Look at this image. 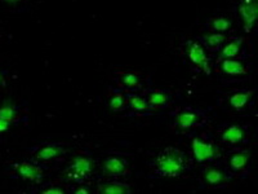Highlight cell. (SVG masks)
Segmentation results:
<instances>
[{
	"label": "cell",
	"instance_id": "cell-15",
	"mask_svg": "<svg viewBox=\"0 0 258 194\" xmlns=\"http://www.w3.org/2000/svg\"><path fill=\"white\" fill-rule=\"evenodd\" d=\"M214 71L226 78H243L249 75L250 66L246 60L222 59L214 61Z\"/></svg>",
	"mask_w": 258,
	"mask_h": 194
},
{
	"label": "cell",
	"instance_id": "cell-7",
	"mask_svg": "<svg viewBox=\"0 0 258 194\" xmlns=\"http://www.w3.org/2000/svg\"><path fill=\"white\" fill-rule=\"evenodd\" d=\"M221 162L235 179H245L252 170V153L246 147L227 148Z\"/></svg>",
	"mask_w": 258,
	"mask_h": 194
},
{
	"label": "cell",
	"instance_id": "cell-10",
	"mask_svg": "<svg viewBox=\"0 0 258 194\" xmlns=\"http://www.w3.org/2000/svg\"><path fill=\"white\" fill-rule=\"evenodd\" d=\"M179 50H181L182 56L185 57L194 73H203L211 75L212 70H213L211 64V56L197 39L195 40H192V39L185 40L182 43Z\"/></svg>",
	"mask_w": 258,
	"mask_h": 194
},
{
	"label": "cell",
	"instance_id": "cell-28",
	"mask_svg": "<svg viewBox=\"0 0 258 194\" xmlns=\"http://www.w3.org/2000/svg\"><path fill=\"white\" fill-rule=\"evenodd\" d=\"M11 126H12V124L8 123V122L4 121V119H2V118H0V136L6 135L9 129H11Z\"/></svg>",
	"mask_w": 258,
	"mask_h": 194
},
{
	"label": "cell",
	"instance_id": "cell-22",
	"mask_svg": "<svg viewBox=\"0 0 258 194\" xmlns=\"http://www.w3.org/2000/svg\"><path fill=\"white\" fill-rule=\"evenodd\" d=\"M234 21L231 17L226 15H216L208 18L206 22V27L209 32H221L227 34L232 29Z\"/></svg>",
	"mask_w": 258,
	"mask_h": 194
},
{
	"label": "cell",
	"instance_id": "cell-14",
	"mask_svg": "<svg viewBox=\"0 0 258 194\" xmlns=\"http://www.w3.org/2000/svg\"><path fill=\"white\" fill-rule=\"evenodd\" d=\"M232 11L241 21L243 31L250 34L257 22L258 2L257 0H235Z\"/></svg>",
	"mask_w": 258,
	"mask_h": 194
},
{
	"label": "cell",
	"instance_id": "cell-2",
	"mask_svg": "<svg viewBox=\"0 0 258 194\" xmlns=\"http://www.w3.org/2000/svg\"><path fill=\"white\" fill-rule=\"evenodd\" d=\"M94 168L96 162L92 154L88 150L79 149L71 156L69 165L62 171V179L75 185H89L94 179Z\"/></svg>",
	"mask_w": 258,
	"mask_h": 194
},
{
	"label": "cell",
	"instance_id": "cell-17",
	"mask_svg": "<svg viewBox=\"0 0 258 194\" xmlns=\"http://www.w3.org/2000/svg\"><path fill=\"white\" fill-rule=\"evenodd\" d=\"M248 47L246 41L243 36L231 35L227 38L223 47L218 52V56L216 60L222 59H238V60H248Z\"/></svg>",
	"mask_w": 258,
	"mask_h": 194
},
{
	"label": "cell",
	"instance_id": "cell-3",
	"mask_svg": "<svg viewBox=\"0 0 258 194\" xmlns=\"http://www.w3.org/2000/svg\"><path fill=\"white\" fill-rule=\"evenodd\" d=\"M27 154L29 158L48 168L52 166H59L68 161L70 157V148L63 142L43 141L29 148Z\"/></svg>",
	"mask_w": 258,
	"mask_h": 194
},
{
	"label": "cell",
	"instance_id": "cell-9",
	"mask_svg": "<svg viewBox=\"0 0 258 194\" xmlns=\"http://www.w3.org/2000/svg\"><path fill=\"white\" fill-rule=\"evenodd\" d=\"M235 177L230 174L222 162L202 166L199 172V182L203 188L217 190L229 188Z\"/></svg>",
	"mask_w": 258,
	"mask_h": 194
},
{
	"label": "cell",
	"instance_id": "cell-4",
	"mask_svg": "<svg viewBox=\"0 0 258 194\" xmlns=\"http://www.w3.org/2000/svg\"><path fill=\"white\" fill-rule=\"evenodd\" d=\"M223 152L221 145L216 141L213 133L202 132L191 137V158L199 166L221 162Z\"/></svg>",
	"mask_w": 258,
	"mask_h": 194
},
{
	"label": "cell",
	"instance_id": "cell-1",
	"mask_svg": "<svg viewBox=\"0 0 258 194\" xmlns=\"http://www.w3.org/2000/svg\"><path fill=\"white\" fill-rule=\"evenodd\" d=\"M191 156L178 147H165L149 162L150 177L154 179H178L194 168Z\"/></svg>",
	"mask_w": 258,
	"mask_h": 194
},
{
	"label": "cell",
	"instance_id": "cell-18",
	"mask_svg": "<svg viewBox=\"0 0 258 194\" xmlns=\"http://www.w3.org/2000/svg\"><path fill=\"white\" fill-rule=\"evenodd\" d=\"M144 93L146 96L150 109L153 112L168 109L174 104V93L169 89L150 88V87H147Z\"/></svg>",
	"mask_w": 258,
	"mask_h": 194
},
{
	"label": "cell",
	"instance_id": "cell-19",
	"mask_svg": "<svg viewBox=\"0 0 258 194\" xmlns=\"http://www.w3.org/2000/svg\"><path fill=\"white\" fill-rule=\"evenodd\" d=\"M96 191L98 194H131L133 193V189L125 179L103 177L97 182Z\"/></svg>",
	"mask_w": 258,
	"mask_h": 194
},
{
	"label": "cell",
	"instance_id": "cell-27",
	"mask_svg": "<svg viewBox=\"0 0 258 194\" xmlns=\"http://www.w3.org/2000/svg\"><path fill=\"white\" fill-rule=\"evenodd\" d=\"M89 189L87 184H82V185L71 186V193L74 194H89Z\"/></svg>",
	"mask_w": 258,
	"mask_h": 194
},
{
	"label": "cell",
	"instance_id": "cell-20",
	"mask_svg": "<svg viewBox=\"0 0 258 194\" xmlns=\"http://www.w3.org/2000/svg\"><path fill=\"white\" fill-rule=\"evenodd\" d=\"M126 112L131 115H137V117H145L154 113L150 109L144 92L126 93Z\"/></svg>",
	"mask_w": 258,
	"mask_h": 194
},
{
	"label": "cell",
	"instance_id": "cell-13",
	"mask_svg": "<svg viewBox=\"0 0 258 194\" xmlns=\"http://www.w3.org/2000/svg\"><path fill=\"white\" fill-rule=\"evenodd\" d=\"M101 168L105 177L128 179L132 175V166L123 154L111 153L101 161Z\"/></svg>",
	"mask_w": 258,
	"mask_h": 194
},
{
	"label": "cell",
	"instance_id": "cell-24",
	"mask_svg": "<svg viewBox=\"0 0 258 194\" xmlns=\"http://www.w3.org/2000/svg\"><path fill=\"white\" fill-rule=\"evenodd\" d=\"M39 193L41 194H68L71 193V184L68 181H64L63 179H54L52 181L43 182L41 185H39Z\"/></svg>",
	"mask_w": 258,
	"mask_h": 194
},
{
	"label": "cell",
	"instance_id": "cell-21",
	"mask_svg": "<svg viewBox=\"0 0 258 194\" xmlns=\"http://www.w3.org/2000/svg\"><path fill=\"white\" fill-rule=\"evenodd\" d=\"M229 35L227 34H221V32H206L197 38L203 48L209 53V55H217L221 48L226 43Z\"/></svg>",
	"mask_w": 258,
	"mask_h": 194
},
{
	"label": "cell",
	"instance_id": "cell-26",
	"mask_svg": "<svg viewBox=\"0 0 258 194\" xmlns=\"http://www.w3.org/2000/svg\"><path fill=\"white\" fill-rule=\"evenodd\" d=\"M11 83V73L0 66V89L7 88Z\"/></svg>",
	"mask_w": 258,
	"mask_h": 194
},
{
	"label": "cell",
	"instance_id": "cell-6",
	"mask_svg": "<svg viewBox=\"0 0 258 194\" xmlns=\"http://www.w3.org/2000/svg\"><path fill=\"white\" fill-rule=\"evenodd\" d=\"M213 136L221 147L238 148L246 147L249 144L252 132L249 127L245 124L221 123L216 127Z\"/></svg>",
	"mask_w": 258,
	"mask_h": 194
},
{
	"label": "cell",
	"instance_id": "cell-23",
	"mask_svg": "<svg viewBox=\"0 0 258 194\" xmlns=\"http://www.w3.org/2000/svg\"><path fill=\"white\" fill-rule=\"evenodd\" d=\"M107 106L115 113H124L126 112V93L119 88L109 89V94H107Z\"/></svg>",
	"mask_w": 258,
	"mask_h": 194
},
{
	"label": "cell",
	"instance_id": "cell-25",
	"mask_svg": "<svg viewBox=\"0 0 258 194\" xmlns=\"http://www.w3.org/2000/svg\"><path fill=\"white\" fill-rule=\"evenodd\" d=\"M0 8L11 13H25L31 8V0H0Z\"/></svg>",
	"mask_w": 258,
	"mask_h": 194
},
{
	"label": "cell",
	"instance_id": "cell-12",
	"mask_svg": "<svg viewBox=\"0 0 258 194\" xmlns=\"http://www.w3.org/2000/svg\"><path fill=\"white\" fill-rule=\"evenodd\" d=\"M254 91L248 88H235L229 92H225L220 97L221 105H223L226 109H230L235 113L243 114L249 110L252 105Z\"/></svg>",
	"mask_w": 258,
	"mask_h": 194
},
{
	"label": "cell",
	"instance_id": "cell-11",
	"mask_svg": "<svg viewBox=\"0 0 258 194\" xmlns=\"http://www.w3.org/2000/svg\"><path fill=\"white\" fill-rule=\"evenodd\" d=\"M112 82L115 88L126 93L144 92L149 87V77L137 70H115L112 71Z\"/></svg>",
	"mask_w": 258,
	"mask_h": 194
},
{
	"label": "cell",
	"instance_id": "cell-16",
	"mask_svg": "<svg viewBox=\"0 0 258 194\" xmlns=\"http://www.w3.org/2000/svg\"><path fill=\"white\" fill-rule=\"evenodd\" d=\"M0 118L12 126H20L29 123L30 112L26 105L7 100L0 104Z\"/></svg>",
	"mask_w": 258,
	"mask_h": 194
},
{
	"label": "cell",
	"instance_id": "cell-8",
	"mask_svg": "<svg viewBox=\"0 0 258 194\" xmlns=\"http://www.w3.org/2000/svg\"><path fill=\"white\" fill-rule=\"evenodd\" d=\"M6 172L12 179L31 182L36 186L41 185L44 182L45 176H47L45 167L39 165L38 162L31 158H24L21 161L13 162L9 166H7Z\"/></svg>",
	"mask_w": 258,
	"mask_h": 194
},
{
	"label": "cell",
	"instance_id": "cell-5",
	"mask_svg": "<svg viewBox=\"0 0 258 194\" xmlns=\"http://www.w3.org/2000/svg\"><path fill=\"white\" fill-rule=\"evenodd\" d=\"M170 118H172V126L178 131H185V132L204 128L211 122V117L207 110L191 105L176 108L173 112H170Z\"/></svg>",
	"mask_w": 258,
	"mask_h": 194
}]
</instances>
